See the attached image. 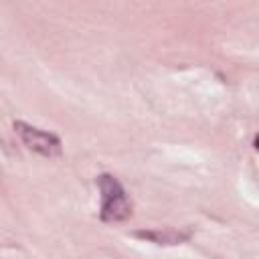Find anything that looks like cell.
<instances>
[{"label":"cell","instance_id":"1","mask_svg":"<svg viewBox=\"0 0 259 259\" xmlns=\"http://www.w3.org/2000/svg\"><path fill=\"white\" fill-rule=\"evenodd\" d=\"M97 186L101 192V221L103 223H119L130 219L132 214V200L119 180L111 174L97 176Z\"/></svg>","mask_w":259,"mask_h":259},{"label":"cell","instance_id":"2","mask_svg":"<svg viewBox=\"0 0 259 259\" xmlns=\"http://www.w3.org/2000/svg\"><path fill=\"white\" fill-rule=\"evenodd\" d=\"M14 130L28 150H32L45 158H59L63 154V144H61L59 136H55L51 132L38 130L24 121H14Z\"/></svg>","mask_w":259,"mask_h":259},{"label":"cell","instance_id":"3","mask_svg":"<svg viewBox=\"0 0 259 259\" xmlns=\"http://www.w3.org/2000/svg\"><path fill=\"white\" fill-rule=\"evenodd\" d=\"M136 237H142V239H150V241H156V243H166V245H174V243H180L184 239H188V233H178V231H138Z\"/></svg>","mask_w":259,"mask_h":259}]
</instances>
